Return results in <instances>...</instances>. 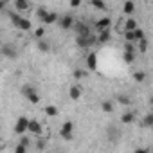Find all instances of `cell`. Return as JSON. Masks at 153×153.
Masks as SVG:
<instances>
[{
	"instance_id": "cell-10",
	"label": "cell",
	"mask_w": 153,
	"mask_h": 153,
	"mask_svg": "<svg viewBox=\"0 0 153 153\" xmlns=\"http://www.w3.org/2000/svg\"><path fill=\"white\" fill-rule=\"evenodd\" d=\"M27 130H29L31 133H40V131H42V124H40L36 119H31L29 124H27Z\"/></svg>"
},
{
	"instance_id": "cell-22",
	"label": "cell",
	"mask_w": 153,
	"mask_h": 153,
	"mask_svg": "<svg viewBox=\"0 0 153 153\" xmlns=\"http://www.w3.org/2000/svg\"><path fill=\"white\" fill-rule=\"evenodd\" d=\"M45 114L51 115V117H54V115H58V108L52 106V105H49V106H45Z\"/></svg>"
},
{
	"instance_id": "cell-28",
	"label": "cell",
	"mask_w": 153,
	"mask_h": 153,
	"mask_svg": "<svg viewBox=\"0 0 153 153\" xmlns=\"http://www.w3.org/2000/svg\"><path fill=\"white\" fill-rule=\"evenodd\" d=\"M123 58H124V61H126V63H133L135 54H131V52H124V54H123Z\"/></svg>"
},
{
	"instance_id": "cell-9",
	"label": "cell",
	"mask_w": 153,
	"mask_h": 153,
	"mask_svg": "<svg viewBox=\"0 0 153 153\" xmlns=\"http://www.w3.org/2000/svg\"><path fill=\"white\" fill-rule=\"evenodd\" d=\"M137 29V22L133 20V18H128L126 22H124V25H123V33H131V31H135Z\"/></svg>"
},
{
	"instance_id": "cell-36",
	"label": "cell",
	"mask_w": 153,
	"mask_h": 153,
	"mask_svg": "<svg viewBox=\"0 0 153 153\" xmlns=\"http://www.w3.org/2000/svg\"><path fill=\"white\" fill-rule=\"evenodd\" d=\"M36 148H38V149H43V148H45V140H38V142H36Z\"/></svg>"
},
{
	"instance_id": "cell-21",
	"label": "cell",
	"mask_w": 153,
	"mask_h": 153,
	"mask_svg": "<svg viewBox=\"0 0 153 153\" xmlns=\"http://www.w3.org/2000/svg\"><path fill=\"white\" fill-rule=\"evenodd\" d=\"M9 18H11V22L18 27V24H20V20H22V15H18V13H9Z\"/></svg>"
},
{
	"instance_id": "cell-23",
	"label": "cell",
	"mask_w": 153,
	"mask_h": 153,
	"mask_svg": "<svg viewBox=\"0 0 153 153\" xmlns=\"http://www.w3.org/2000/svg\"><path fill=\"white\" fill-rule=\"evenodd\" d=\"M108 137H110L112 140H117V137H119V131H117V128H115V126L108 128Z\"/></svg>"
},
{
	"instance_id": "cell-37",
	"label": "cell",
	"mask_w": 153,
	"mask_h": 153,
	"mask_svg": "<svg viewBox=\"0 0 153 153\" xmlns=\"http://www.w3.org/2000/svg\"><path fill=\"white\" fill-rule=\"evenodd\" d=\"M20 144H24V146L27 148V144H29V139H27V137H22V140H20Z\"/></svg>"
},
{
	"instance_id": "cell-35",
	"label": "cell",
	"mask_w": 153,
	"mask_h": 153,
	"mask_svg": "<svg viewBox=\"0 0 153 153\" xmlns=\"http://www.w3.org/2000/svg\"><path fill=\"white\" fill-rule=\"evenodd\" d=\"M119 103H121V105H130V97H126V96H119Z\"/></svg>"
},
{
	"instance_id": "cell-15",
	"label": "cell",
	"mask_w": 153,
	"mask_h": 153,
	"mask_svg": "<svg viewBox=\"0 0 153 153\" xmlns=\"http://www.w3.org/2000/svg\"><path fill=\"white\" fill-rule=\"evenodd\" d=\"M56 20H58V13H54V11H49V13L45 15V18H43L45 24H54Z\"/></svg>"
},
{
	"instance_id": "cell-4",
	"label": "cell",
	"mask_w": 153,
	"mask_h": 153,
	"mask_svg": "<svg viewBox=\"0 0 153 153\" xmlns=\"http://www.w3.org/2000/svg\"><path fill=\"white\" fill-rule=\"evenodd\" d=\"M72 130H74V124H72L70 121H67V123H63V126H61V130H59V135H61L63 139L70 140V139H72Z\"/></svg>"
},
{
	"instance_id": "cell-39",
	"label": "cell",
	"mask_w": 153,
	"mask_h": 153,
	"mask_svg": "<svg viewBox=\"0 0 153 153\" xmlns=\"http://www.w3.org/2000/svg\"><path fill=\"white\" fill-rule=\"evenodd\" d=\"M135 153H148V149H144V148H137Z\"/></svg>"
},
{
	"instance_id": "cell-38",
	"label": "cell",
	"mask_w": 153,
	"mask_h": 153,
	"mask_svg": "<svg viewBox=\"0 0 153 153\" xmlns=\"http://www.w3.org/2000/svg\"><path fill=\"white\" fill-rule=\"evenodd\" d=\"M70 6H72V7H78V6H79V0H72Z\"/></svg>"
},
{
	"instance_id": "cell-7",
	"label": "cell",
	"mask_w": 153,
	"mask_h": 153,
	"mask_svg": "<svg viewBox=\"0 0 153 153\" xmlns=\"http://www.w3.org/2000/svg\"><path fill=\"white\" fill-rule=\"evenodd\" d=\"M76 31H78V36L79 38H87V36H90V31H88V25L87 24H78L76 25Z\"/></svg>"
},
{
	"instance_id": "cell-32",
	"label": "cell",
	"mask_w": 153,
	"mask_h": 153,
	"mask_svg": "<svg viewBox=\"0 0 153 153\" xmlns=\"http://www.w3.org/2000/svg\"><path fill=\"white\" fill-rule=\"evenodd\" d=\"M47 13H49V11H47V9H45V7H40V9H38V11H36V15H38V16H40V18H42V20H43V18H45V15H47Z\"/></svg>"
},
{
	"instance_id": "cell-17",
	"label": "cell",
	"mask_w": 153,
	"mask_h": 153,
	"mask_svg": "<svg viewBox=\"0 0 153 153\" xmlns=\"http://www.w3.org/2000/svg\"><path fill=\"white\" fill-rule=\"evenodd\" d=\"M121 121H123L124 124H130V123H133V121H135V114H133V112H126V114L121 117Z\"/></svg>"
},
{
	"instance_id": "cell-25",
	"label": "cell",
	"mask_w": 153,
	"mask_h": 153,
	"mask_svg": "<svg viewBox=\"0 0 153 153\" xmlns=\"http://www.w3.org/2000/svg\"><path fill=\"white\" fill-rule=\"evenodd\" d=\"M137 43H139L137 47H139V51H140V52H144V51L148 49V40H146V38H142V40H139Z\"/></svg>"
},
{
	"instance_id": "cell-18",
	"label": "cell",
	"mask_w": 153,
	"mask_h": 153,
	"mask_svg": "<svg viewBox=\"0 0 153 153\" xmlns=\"http://www.w3.org/2000/svg\"><path fill=\"white\" fill-rule=\"evenodd\" d=\"M18 29H22V31H29V29H31V22H29L27 18L22 16V20H20V24H18Z\"/></svg>"
},
{
	"instance_id": "cell-3",
	"label": "cell",
	"mask_w": 153,
	"mask_h": 153,
	"mask_svg": "<svg viewBox=\"0 0 153 153\" xmlns=\"http://www.w3.org/2000/svg\"><path fill=\"white\" fill-rule=\"evenodd\" d=\"M110 25H112V20H110L108 16H105V18H99V20L96 22V31H97V33L110 31Z\"/></svg>"
},
{
	"instance_id": "cell-1",
	"label": "cell",
	"mask_w": 153,
	"mask_h": 153,
	"mask_svg": "<svg viewBox=\"0 0 153 153\" xmlns=\"http://www.w3.org/2000/svg\"><path fill=\"white\" fill-rule=\"evenodd\" d=\"M22 94H24L33 105H38V103H40V94L34 90V87H31V85H24V87H22Z\"/></svg>"
},
{
	"instance_id": "cell-40",
	"label": "cell",
	"mask_w": 153,
	"mask_h": 153,
	"mask_svg": "<svg viewBox=\"0 0 153 153\" xmlns=\"http://www.w3.org/2000/svg\"><path fill=\"white\" fill-rule=\"evenodd\" d=\"M4 7H6V4H4V2H0V11H2Z\"/></svg>"
},
{
	"instance_id": "cell-24",
	"label": "cell",
	"mask_w": 153,
	"mask_h": 153,
	"mask_svg": "<svg viewBox=\"0 0 153 153\" xmlns=\"http://www.w3.org/2000/svg\"><path fill=\"white\" fill-rule=\"evenodd\" d=\"M92 7H96V9H106V4L103 2V0H92Z\"/></svg>"
},
{
	"instance_id": "cell-19",
	"label": "cell",
	"mask_w": 153,
	"mask_h": 153,
	"mask_svg": "<svg viewBox=\"0 0 153 153\" xmlns=\"http://www.w3.org/2000/svg\"><path fill=\"white\" fill-rule=\"evenodd\" d=\"M38 49H40L42 52H49V51H51V45H49L45 40H38Z\"/></svg>"
},
{
	"instance_id": "cell-20",
	"label": "cell",
	"mask_w": 153,
	"mask_h": 153,
	"mask_svg": "<svg viewBox=\"0 0 153 153\" xmlns=\"http://www.w3.org/2000/svg\"><path fill=\"white\" fill-rule=\"evenodd\" d=\"M101 108H103V112L110 114V112L114 110V105H112V101H103V103H101Z\"/></svg>"
},
{
	"instance_id": "cell-34",
	"label": "cell",
	"mask_w": 153,
	"mask_h": 153,
	"mask_svg": "<svg viewBox=\"0 0 153 153\" xmlns=\"http://www.w3.org/2000/svg\"><path fill=\"white\" fill-rule=\"evenodd\" d=\"M27 151V148L24 146V144H16V148H15V153H25Z\"/></svg>"
},
{
	"instance_id": "cell-14",
	"label": "cell",
	"mask_w": 153,
	"mask_h": 153,
	"mask_svg": "<svg viewBox=\"0 0 153 153\" xmlns=\"http://www.w3.org/2000/svg\"><path fill=\"white\" fill-rule=\"evenodd\" d=\"M87 65H88L90 70H96V67H97V58H96V54H88V58H87Z\"/></svg>"
},
{
	"instance_id": "cell-26",
	"label": "cell",
	"mask_w": 153,
	"mask_h": 153,
	"mask_svg": "<svg viewBox=\"0 0 153 153\" xmlns=\"http://www.w3.org/2000/svg\"><path fill=\"white\" fill-rule=\"evenodd\" d=\"M133 36H135V42H139V40H142V38H144V31L137 27V29L133 31Z\"/></svg>"
},
{
	"instance_id": "cell-31",
	"label": "cell",
	"mask_w": 153,
	"mask_h": 153,
	"mask_svg": "<svg viewBox=\"0 0 153 153\" xmlns=\"http://www.w3.org/2000/svg\"><path fill=\"white\" fill-rule=\"evenodd\" d=\"M85 76H87V72L85 70H81V68H78V70H74V78H85Z\"/></svg>"
},
{
	"instance_id": "cell-6",
	"label": "cell",
	"mask_w": 153,
	"mask_h": 153,
	"mask_svg": "<svg viewBox=\"0 0 153 153\" xmlns=\"http://www.w3.org/2000/svg\"><path fill=\"white\" fill-rule=\"evenodd\" d=\"M81 94H83V90H81V87H79V85H72V87H70V90H68V96H70V99H72V101L79 99V97H81Z\"/></svg>"
},
{
	"instance_id": "cell-30",
	"label": "cell",
	"mask_w": 153,
	"mask_h": 153,
	"mask_svg": "<svg viewBox=\"0 0 153 153\" xmlns=\"http://www.w3.org/2000/svg\"><path fill=\"white\" fill-rule=\"evenodd\" d=\"M124 52H131V54H135V45H133V43H124Z\"/></svg>"
},
{
	"instance_id": "cell-16",
	"label": "cell",
	"mask_w": 153,
	"mask_h": 153,
	"mask_svg": "<svg viewBox=\"0 0 153 153\" xmlns=\"http://www.w3.org/2000/svg\"><path fill=\"white\" fill-rule=\"evenodd\" d=\"M123 11H124V15H131L135 11V4L128 0V2H124V6H123Z\"/></svg>"
},
{
	"instance_id": "cell-2",
	"label": "cell",
	"mask_w": 153,
	"mask_h": 153,
	"mask_svg": "<svg viewBox=\"0 0 153 153\" xmlns=\"http://www.w3.org/2000/svg\"><path fill=\"white\" fill-rule=\"evenodd\" d=\"M27 124H29V119H27L25 115L18 117V121H16V124H15V131H16L18 135H24V131H27Z\"/></svg>"
},
{
	"instance_id": "cell-27",
	"label": "cell",
	"mask_w": 153,
	"mask_h": 153,
	"mask_svg": "<svg viewBox=\"0 0 153 153\" xmlns=\"http://www.w3.org/2000/svg\"><path fill=\"white\" fill-rule=\"evenodd\" d=\"M133 79L140 83V81H144V79H146V74H144V72H135V74H133Z\"/></svg>"
},
{
	"instance_id": "cell-33",
	"label": "cell",
	"mask_w": 153,
	"mask_h": 153,
	"mask_svg": "<svg viewBox=\"0 0 153 153\" xmlns=\"http://www.w3.org/2000/svg\"><path fill=\"white\" fill-rule=\"evenodd\" d=\"M43 34H45V29H43V27H38V29H36V31H34V36H36V38H38V40H40V38H42V36H43Z\"/></svg>"
},
{
	"instance_id": "cell-11",
	"label": "cell",
	"mask_w": 153,
	"mask_h": 153,
	"mask_svg": "<svg viewBox=\"0 0 153 153\" xmlns=\"http://www.w3.org/2000/svg\"><path fill=\"white\" fill-rule=\"evenodd\" d=\"M74 25V20H72V16L70 15H65L63 18H61V27L63 29H70Z\"/></svg>"
},
{
	"instance_id": "cell-12",
	"label": "cell",
	"mask_w": 153,
	"mask_h": 153,
	"mask_svg": "<svg viewBox=\"0 0 153 153\" xmlns=\"http://www.w3.org/2000/svg\"><path fill=\"white\" fill-rule=\"evenodd\" d=\"M15 6H16V9H18V11H27V9L31 7V4L27 2V0H16Z\"/></svg>"
},
{
	"instance_id": "cell-13",
	"label": "cell",
	"mask_w": 153,
	"mask_h": 153,
	"mask_svg": "<svg viewBox=\"0 0 153 153\" xmlns=\"http://www.w3.org/2000/svg\"><path fill=\"white\" fill-rule=\"evenodd\" d=\"M110 38H112V34H110V31H103V33H99V36L96 38V42H101V43H106V42H110Z\"/></svg>"
},
{
	"instance_id": "cell-5",
	"label": "cell",
	"mask_w": 153,
	"mask_h": 153,
	"mask_svg": "<svg viewBox=\"0 0 153 153\" xmlns=\"http://www.w3.org/2000/svg\"><path fill=\"white\" fill-rule=\"evenodd\" d=\"M2 54H4V56H7L9 59H16L18 51L15 49V45H11V43H9V45H4V47H2Z\"/></svg>"
},
{
	"instance_id": "cell-29",
	"label": "cell",
	"mask_w": 153,
	"mask_h": 153,
	"mask_svg": "<svg viewBox=\"0 0 153 153\" xmlns=\"http://www.w3.org/2000/svg\"><path fill=\"white\" fill-rule=\"evenodd\" d=\"M144 126H153V115H151V114H146V117H144Z\"/></svg>"
},
{
	"instance_id": "cell-8",
	"label": "cell",
	"mask_w": 153,
	"mask_h": 153,
	"mask_svg": "<svg viewBox=\"0 0 153 153\" xmlns=\"http://www.w3.org/2000/svg\"><path fill=\"white\" fill-rule=\"evenodd\" d=\"M92 43H96V36H92V34L87 36V38H79L78 36V45L79 47H90Z\"/></svg>"
}]
</instances>
